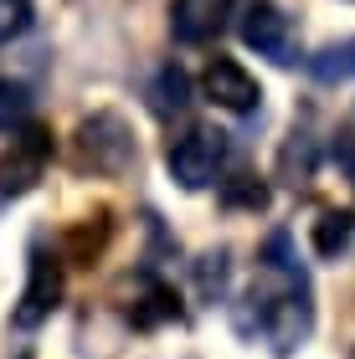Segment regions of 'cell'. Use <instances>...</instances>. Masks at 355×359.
<instances>
[{
	"mask_svg": "<svg viewBox=\"0 0 355 359\" xmlns=\"http://www.w3.org/2000/svg\"><path fill=\"white\" fill-rule=\"evenodd\" d=\"M237 329L247 339H263L273 354H294L314 334V303H309V272L294 257V236L273 231L263 247V262L237 308Z\"/></svg>",
	"mask_w": 355,
	"mask_h": 359,
	"instance_id": "obj_1",
	"label": "cell"
},
{
	"mask_svg": "<svg viewBox=\"0 0 355 359\" xmlns=\"http://www.w3.org/2000/svg\"><path fill=\"white\" fill-rule=\"evenodd\" d=\"M201 97L227 113H252L257 103H263V88H257V77L242 67V62L232 57H212L201 72Z\"/></svg>",
	"mask_w": 355,
	"mask_h": 359,
	"instance_id": "obj_7",
	"label": "cell"
},
{
	"mask_svg": "<svg viewBox=\"0 0 355 359\" xmlns=\"http://www.w3.org/2000/svg\"><path fill=\"white\" fill-rule=\"evenodd\" d=\"M232 0H170V31L181 46H206L221 36Z\"/></svg>",
	"mask_w": 355,
	"mask_h": 359,
	"instance_id": "obj_8",
	"label": "cell"
},
{
	"mask_svg": "<svg viewBox=\"0 0 355 359\" xmlns=\"http://www.w3.org/2000/svg\"><path fill=\"white\" fill-rule=\"evenodd\" d=\"M62 303V262L46 252H31V267H26V287H21V303H15V329H37L57 313Z\"/></svg>",
	"mask_w": 355,
	"mask_h": 359,
	"instance_id": "obj_6",
	"label": "cell"
},
{
	"mask_svg": "<svg viewBox=\"0 0 355 359\" xmlns=\"http://www.w3.org/2000/svg\"><path fill=\"white\" fill-rule=\"evenodd\" d=\"M242 41L252 46L257 57L278 62V67H288V62H299V41H294V26H288V15L273 6V0H252L247 11H242Z\"/></svg>",
	"mask_w": 355,
	"mask_h": 359,
	"instance_id": "obj_4",
	"label": "cell"
},
{
	"mask_svg": "<svg viewBox=\"0 0 355 359\" xmlns=\"http://www.w3.org/2000/svg\"><path fill=\"white\" fill-rule=\"evenodd\" d=\"M31 123V93L26 83H11L0 77V134H15V128Z\"/></svg>",
	"mask_w": 355,
	"mask_h": 359,
	"instance_id": "obj_13",
	"label": "cell"
},
{
	"mask_svg": "<svg viewBox=\"0 0 355 359\" xmlns=\"http://www.w3.org/2000/svg\"><path fill=\"white\" fill-rule=\"evenodd\" d=\"M31 15H37L31 0H0V46H11L15 36H26V31H31Z\"/></svg>",
	"mask_w": 355,
	"mask_h": 359,
	"instance_id": "obj_14",
	"label": "cell"
},
{
	"mask_svg": "<svg viewBox=\"0 0 355 359\" xmlns=\"http://www.w3.org/2000/svg\"><path fill=\"white\" fill-rule=\"evenodd\" d=\"M309 77L325 88H340V83H355V36L350 41H330L319 46V52L309 57Z\"/></svg>",
	"mask_w": 355,
	"mask_h": 359,
	"instance_id": "obj_9",
	"label": "cell"
},
{
	"mask_svg": "<svg viewBox=\"0 0 355 359\" xmlns=\"http://www.w3.org/2000/svg\"><path fill=\"white\" fill-rule=\"evenodd\" d=\"M46 159H52V134L37 128V123L15 128L11 149L0 154V205H11L26 190H37V180L46 175Z\"/></svg>",
	"mask_w": 355,
	"mask_h": 359,
	"instance_id": "obj_3",
	"label": "cell"
},
{
	"mask_svg": "<svg viewBox=\"0 0 355 359\" xmlns=\"http://www.w3.org/2000/svg\"><path fill=\"white\" fill-rule=\"evenodd\" d=\"M165 165H170V180H175L181 190H206V185H217L221 165H227V134L212 128V123H191L181 139H170Z\"/></svg>",
	"mask_w": 355,
	"mask_h": 359,
	"instance_id": "obj_2",
	"label": "cell"
},
{
	"mask_svg": "<svg viewBox=\"0 0 355 359\" xmlns=\"http://www.w3.org/2000/svg\"><path fill=\"white\" fill-rule=\"evenodd\" d=\"M335 165H340L350 175V185H355V113L340 123V134H335Z\"/></svg>",
	"mask_w": 355,
	"mask_h": 359,
	"instance_id": "obj_15",
	"label": "cell"
},
{
	"mask_svg": "<svg viewBox=\"0 0 355 359\" xmlns=\"http://www.w3.org/2000/svg\"><path fill=\"white\" fill-rule=\"evenodd\" d=\"M314 165H319V149H314V139L294 128V134H288V144H283V159H278L283 180H288V185H309V180H314Z\"/></svg>",
	"mask_w": 355,
	"mask_h": 359,
	"instance_id": "obj_11",
	"label": "cell"
},
{
	"mask_svg": "<svg viewBox=\"0 0 355 359\" xmlns=\"http://www.w3.org/2000/svg\"><path fill=\"white\" fill-rule=\"evenodd\" d=\"M355 236V216L350 210H325V216L314 221V252L319 257H340Z\"/></svg>",
	"mask_w": 355,
	"mask_h": 359,
	"instance_id": "obj_12",
	"label": "cell"
},
{
	"mask_svg": "<svg viewBox=\"0 0 355 359\" xmlns=\"http://www.w3.org/2000/svg\"><path fill=\"white\" fill-rule=\"evenodd\" d=\"M191 103V77L181 67H160V77L150 83V108L160 118H170V113H186Z\"/></svg>",
	"mask_w": 355,
	"mask_h": 359,
	"instance_id": "obj_10",
	"label": "cell"
},
{
	"mask_svg": "<svg viewBox=\"0 0 355 359\" xmlns=\"http://www.w3.org/2000/svg\"><path fill=\"white\" fill-rule=\"evenodd\" d=\"M77 159L93 170H124L129 159H134V139H129V128L119 113H93V118L77 128Z\"/></svg>",
	"mask_w": 355,
	"mask_h": 359,
	"instance_id": "obj_5",
	"label": "cell"
}]
</instances>
